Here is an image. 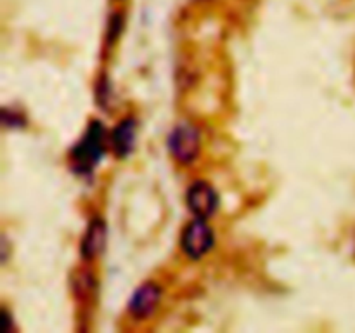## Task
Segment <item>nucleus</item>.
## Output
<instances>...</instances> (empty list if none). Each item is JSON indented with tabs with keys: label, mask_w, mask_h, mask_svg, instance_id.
<instances>
[{
	"label": "nucleus",
	"mask_w": 355,
	"mask_h": 333,
	"mask_svg": "<svg viewBox=\"0 0 355 333\" xmlns=\"http://www.w3.org/2000/svg\"><path fill=\"white\" fill-rule=\"evenodd\" d=\"M104 155V127L101 121H94L82 141L73 149V162L80 172L92 170Z\"/></svg>",
	"instance_id": "1"
},
{
	"label": "nucleus",
	"mask_w": 355,
	"mask_h": 333,
	"mask_svg": "<svg viewBox=\"0 0 355 333\" xmlns=\"http://www.w3.org/2000/svg\"><path fill=\"white\" fill-rule=\"evenodd\" d=\"M214 229L207 224L205 219H194L184 228L182 236H180V245L189 259H201L207 255L214 246Z\"/></svg>",
	"instance_id": "2"
},
{
	"label": "nucleus",
	"mask_w": 355,
	"mask_h": 333,
	"mask_svg": "<svg viewBox=\"0 0 355 333\" xmlns=\"http://www.w3.org/2000/svg\"><path fill=\"white\" fill-rule=\"evenodd\" d=\"M168 148L179 163H191L198 158L201 148L200 130L191 123H180L168 137Z\"/></svg>",
	"instance_id": "3"
},
{
	"label": "nucleus",
	"mask_w": 355,
	"mask_h": 333,
	"mask_svg": "<svg viewBox=\"0 0 355 333\" xmlns=\"http://www.w3.org/2000/svg\"><path fill=\"white\" fill-rule=\"evenodd\" d=\"M187 207L196 219H210L217 212L218 196L214 187L205 180H196L187 189Z\"/></svg>",
	"instance_id": "4"
},
{
	"label": "nucleus",
	"mask_w": 355,
	"mask_h": 333,
	"mask_svg": "<svg viewBox=\"0 0 355 333\" xmlns=\"http://www.w3.org/2000/svg\"><path fill=\"white\" fill-rule=\"evenodd\" d=\"M159 298H162V290H159L156 284H142V287L135 291L134 297L130 298L128 311H130V314L134 316V318H148V316L158 307Z\"/></svg>",
	"instance_id": "5"
},
{
	"label": "nucleus",
	"mask_w": 355,
	"mask_h": 333,
	"mask_svg": "<svg viewBox=\"0 0 355 333\" xmlns=\"http://www.w3.org/2000/svg\"><path fill=\"white\" fill-rule=\"evenodd\" d=\"M135 142V121L132 118L120 121L118 127L111 134V144H113L116 156H127L132 151Z\"/></svg>",
	"instance_id": "6"
},
{
	"label": "nucleus",
	"mask_w": 355,
	"mask_h": 333,
	"mask_svg": "<svg viewBox=\"0 0 355 333\" xmlns=\"http://www.w3.org/2000/svg\"><path fill=\"white\" fill-rule=\"evenodd\" d=\"M104 225L101 221H96L87 231L85 239H83V246H82V253L85 257H96L97 253L103 250L104 246Z\"/></svg>",
	"instance_id": "7"
}]
</instances>
